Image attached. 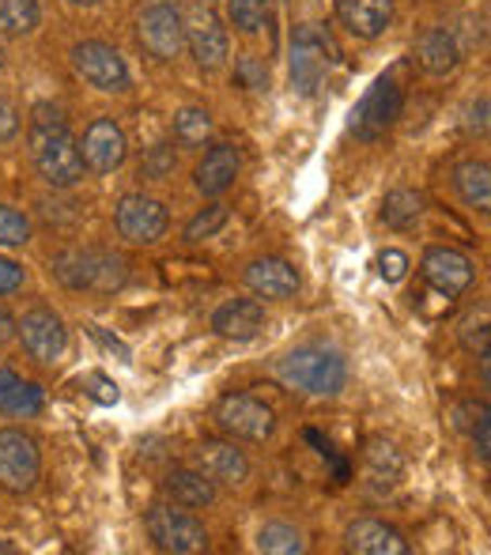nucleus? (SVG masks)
I'll list each match as a JSON object with an SVG mask.
<instances>
[{
    "label": "nucleus",
    "instance_id": "nucleus-1",
    "mask_svg": "<svg viewBox=\"0 0 491 555\" xmlns=\"http://www.w3.org/2000/svg\"><path fill=\"white\" fill-rule=\"evenodd\" d=\"M30 155L35 167L53 190H68L83 178V155L80 144L68 132V121L53 106H35V121H30Z\"/></svg>",
    "mask_w": 491,
    "mask_h": 555
},
{
    "label": "nucleus",
    "instance_id": "nucleus-2",
    "mask_svg": "<svg viewBox=\"0 0 491 555\" xmlns=\"http://www.w3.org/2000/svg\"><path fill=\"white\" fill-rule=\"evenodd\" d=\"M280 378L292 389H299V393L333 397L345 389L348 366H345V359L330 348H299L280 363Z\"/></svg>",
    "mask_w": 491,
    "mask_h": 555
},
{
    "label": "nucleus",
    "instance_id": "nucleus-3",
    "mask_svg": "<svg viewBox=\"0 0 491 555\" xmlns=\"http://www.w3.org/2000/svg\"><path fill=\"white\" fill-rule=\"evenodd\" d=\"M53 272L61 276V284L68 287H99V292H111L125 280V261L111 254H91V249H68L53 261Z\"/></svg>",
    "mask_w": 491,
    "mask_h": 555
},
{
    "label": "nucleus",
    "instance_id": "nucleus-4",
    "mask_svg": "<svg viewBox=\"0 0 491 555\" xmlns=\"http://www.w3.org/2000/svg\"><path fill=\"white\" fill-rule=\"evenodd\" d=\"M147 537L163 552H175V555H193L208 548L205 526L190 511H178V506H152L147 511Z\"/></svg>",
    "mask_w": 491,
    "mask_h": 555
},
{
    "label": "nucleus",
    "instance_id": "nucleus-5",
    "mask_svg": "<svg viewBox=\"0 0 491 555\" xmlns=\"http://www.w3.org/2000/svg\"><path fill=\"white\" fill-rule=\"evenodd\" d=\"M38 473H42V457H38L35 439L15 427L0 431V488L23 495L38 483Z\"/></svg>",
    "mask_w": 491,
    "mask_h": 555
},
{
    "label": "nucleus",
    "instance_id": "nucleus-6",
    "mask_svg": "<svg viewBox=\"0 0 491 555\" xmlns=\"http://www.w3.org/2000/svg\"><path fill=\"white\" fill-rule=\"evenodd\" d=\"M216 424L223 427L228 435L246 442H264L276 427V412L269 409L264 401L249 393H235V397H223L220 409H216Z\"/></svg>",
    "mask_w": 491,
    "mask_h": 555
},
{
    "label": "nucleus",
    "instance_id": "nucleus-7",
    "mask_svg": "<svg viewBox=\"0 0 491 555\" xmlns=\"http://www.w3.org/2000/svg\"><path fill=\"white\" fill-rule=\"evenodd\" d=\"M73 65L91 88L99 91H129V68L121 53L106 42H80L73 50Z\"/></svg>",
    "mask_w": 491,
    "mask_h": 555
},
{
    "label": "nucleus",
    "instance_id": "nucleus-8",
    "mask_svg": "<svg viewBox=\"0 0 491 555\" xmlns=\"http://www.w3.org/2000/svg\"><path fill=\"white\" fill-rule=\"evenodd\" d=\"M140 46H144L152 57L159 61H175L185 46V23L178 15V8L170 4H152L144 15H140Z\"/></svg>",
    "mask_w": 491,
    "mask_h": 555
},
{
    "label": "nucleus",
    "instance_id": "nucleus-9",
    "mask_svg": "<svg viewBox=\"0 0 491 555\" xmlns=\"http://www.w3.org/2000/svg\"><path fill=\"white\" fill-rule=\"evenodd\" d=\"M401 106H404V95L393 80H378L374 88L363 95V103L356 106L352 114V132L360 140H378L389 125L401 117Z\"/></svg>",
    "mask_w": 491,
    "mask_h": 555
},
{
    "label": "nucleus",
    "instance_id": "nucleus-10",
    "mask_svg": "<svg viewBox=\"0 0 491 555\" xmlns=\"http://www.w3.org/2000/svg\"><path fill=\"white\" fill-rule=\"evenodd\" d=\"M118 231L121 238L137 242V246H152L167 234V208L155 197H144V193H129L118 205Z\"/></svg>",
    "mask_w": 491,
    "mask_h": 555
},
{
    "label": "nucleus",
    "instance_id": "nucleus-11",
    "mask_svg": "<svg viewBox=\"0 0 491 555\" xmlns=\"http://www.w3.org/2000/svg\"><path fill=\"white\" fill-rule=\"evenodd\" d=\"M80 155H83V167L99 170V175H111V170H118L125 163V155H129V140H125L121 125H114L111 117H99V121H91V129L83 132Z\"/></svg>",
    "mask_w": 491,
    "mask_h": 555
},
{
    "label": "nucleus",
    "instance_id": "nucleus-12",
    "mask_svg": "<svg viewBox=\"0 0 491 555\" xmlns=\"http://www.w3.org/2000/svg\"><path fill=\"white\" fill-rule=\"evenodd\" d=\"M15 333L23 336V348H27L38 363L61 359V351H65V344H68L65 322H61L53 310H30V314H23V322H15Z\"/></svg>",
    "mask_w": 491,
    "mask_h": 555
},
{
    "label": "nucleus",
    "instance_id": "nucleus-13",
    "mask_svg": "<svg viewBox=\"0 0 491 555\" xmlns=\"http://www.w3.org/2000/svg\"><path fill=\"white\" fill-rule=\"evenodd\" d=\"M424 280L439 295L454 299V295H462L473 284V261L465 254H457V249L435 246L424 254Z\"/></svg>",
    "mask_w": 491,
    "mask_h": 555
},
{
    "label": "nucleus",
    "instance_id": "nucleus-14",
    "mask_svg": "<svg viewBox=\"0 0 491 555\" xmlns=\"http://www.w3.org/2000/svg\"><path fill=\"white\" fill-rule=\"evenodd\" d=\"M322 76H325L322 38H318L310 27H299L295 30V42H292V83H295V91L314 95V91L322 88Z\"/></svg>",
    "mask_w": 491,
    "mask_h": 555
},
{
    "label": "nucleus",
    "instance_id": "nucleus-15",
    "mask_svg": "<svg viewBox=\"0 0 491 555\" xmlns=\"http://www.w3.org/2000/svg\"><path fill=\"white\" fill-rule=\"evenodd\" d=\"M197 473L212 483H243L249 476V461L235 442H205L197 446Z\"/></svg>",
    "mask_w": 491,
    "mask_h": 555
},
{
    "label": "nucleus",
    "instance_id": "nucleus-16",
    "mask_svg": "<svg viewBox=\"0 0 491 555\" xmlns=\"http://www.w3.org/2000/svg\"><path fill=\"white\" fill-rule=\"evenodd\" d=\"M345 541H348V552H356V555H404L409 552V541H404L401 529L386 526V521H378V518L352 521Z\"/></svg>",
    "mask_w": 491,
    "mask_h": 555
},
{
    "label": "nucleus",
    "instance_id": "nucleus-17",
    "mask_svg": "<svg viewBox=\"0 0 491 555\" xmlns=\"http://www.w3.org/2000/svg\"><path fill=\"white\" fill-rule=\"evenodd\" d=\"M246 284L249 292H257L261 299H292L299 292V276L287 261L280 257H261L246 269Z\"/></svg>",
    "mask_w": 491,
    "mask_h": 555
},
{
    "label": "nucleus",
    "instance_id": "nucleus-18",
    "mask_svg": "<svg viewBox=\"0 0 491 555\" xmlns=\"http://www.w3.org/2000/svg\"><path fill=\"white\" fill-rule=\"evenodd\" d=\"M337 20L356 38H378L393 20V0H337Z\"/></svg>",
    "mask_w": 491,
    "mask_h": 555
},
{
    "label": "nucleus",
    "instance_id": "nucleus-19",
    "mask_svg": "<svg viewBox=\"0 0 491 555\" xmlns=\"http://www.w3.org/2000/svg\"><path fill=\"white\" fill-rule=\"evenodd\" d=\"M190 50L201 68H220L228 61V35H223L220 20L212 12H197L190 20Z\"/></svg>",
    "mask_w": 491,
    "mask_h": 555
},
{
    "label": "nucleus",
    "instance_id": "nucleus-20",
    "mask_svg": "<svg viewBox=\"0 0 491 555\" xmlns=\"http://www.w3.org/2000/svg\"><path fill=\"white\" fill-rule=\"evenodd\" d=\"M238 178V152L231 144H216L205 159L197 163V190L205 197H220Z\"/></svg>",
    "mask_w": 491,
    "mask_h": 555
},
{
    "label": "nucleus",
    "instance_id": "nucleus-21",
    "mask_svg": "<svg viewBox=\"0 0 491 555\" xmlns=\"http://www.w3.org/2000/svg\"><path fill=\"white\" fill-rule=\"evenodd\" d=\"M212 330L220 333V336H228V340H254V336L264 330V310H261V302H254V299L228 302V307L216 310Z\"/></svg>",
    "mask_w": 491,
    "mask_h": 555
},
{
    "label": "nucleus",
    "instance_id": "nucleus-22",
    "mask_svg": "<svg viewBox=\"0 0 491 555\" xmlns=\"http://www.w3.org/2000/svg\"><path fill=\"white\" fill-rule=\"evenodd\" d=\"M416 53H419V65H424L431 76L454 73L457 61H462V50H457L454 35H450V30H442V27L427 30V35L419 38V50Z\"/></svg>",
    "mask_w": 491,
    "mask_h": 555
},
{
    "label": "nucleus",
    "instance_id": "nucleus-23",
    "mask_svg": "<svg viewBox=\"0 0 491 555\" xmlns=\"http://www.w3.org/2000/svg\"><path fill=\"white\" fill-rule=\"evenodd\" d=\"M0 412L35 416V412H42V389L35 382H23L15 371H0Z\"/></svg>",
    "mask_w": 491,
    "mask_h": 555
},
{
    "label": "nucleus",
    "instance_id": "nucleus-24",
    "mask_svg": "<svg viewBox=\"0 0 491 555\" xmlns=\"http://www.w3.org/2000/svg\"><path fill=\"white\" fill-rule=\"evenodd\" d=\"M163 491L175 499V506H208L216 499V483L205 480L197 468H175L163 480Z\"/></svg>",
    "mask_w": 491,
    "mask_h": 555
},
{
    "label": "nucleus",
    "instance_id": "nucleus-25",
    "mask_svg": "<svg viewBox=\"0 0 491 555\" xmlns=\"http://www.w3.org/2000/svg\"><path fill=\"white\" fill-rule=\"evenodd\" d=\"M454 185L462 193V201L477 212H488L491 205V167L484 159H465L462 167L454 170Z\"/></svg>",
    "mask_w": 491,
    "mask_h": 555
},
{
    "label": "nucleus",
    "instance_id": "nucleus-26",
    "mask_svg": "<svg viewBox=\"0 0 491 555\" xmlns=\"http://www.w3.org/2000/svg\"><path fill=\"white\" fill-rule=\"evenodd\" d=\"M419 216H424V197L416 190H393L382 205V223L393 231H409Z\"/></svg>",
    "mask_w": 491,
    "mask_h": 555
},
{
    "label": "nucleus",
    "instance_id": "nucleus-27",
    "mask_svg": "<svg viewBox=\"0 0 491 555\" xmlns=\"http://www.w3.org/2000/svg\"><path fill=\"white\" fill-rule=\"evenodd\" d=\"M38 27V4L35 0H0V35L23 38Z\"/></svg>",
    "mask_w": 491,
    "mask_h": 555
},
{
    "label": "nucleus",
    "instance_id": "nucleus-28",
    "mask_svg": "<svg viewBox=\"0 0 491 555\" xmlns=\"http://www.w3.org/2000/svg\"><path fill=\"white\" fill-rule=\"evenodd\" d=\"M175 137H178V144H185V147L205 144V140L212 137V117L205 111H197V106H190V111H182L175 117Z\"/></svg>",
    "mask_w": 491,
    "mask_h": 555
},
{
    "label": "nucleus",
    "instance_id": "nucleus-29",
    "mask_svg": "<svg viewBox=\"0 0 491 555\" xmlns=\"http://www.w3.org/2000/svg\"><path fill=\"white\" fill-rule=\"evenodd\" d=\"M257 548L269 555H299L307 544H302V537L292 526H264L261 537H257Z\"/></svg>",
    "mask_w": 491,
    "mask_h": 555
},
{
    "label": "nucleus",
    "instance_id": "nucleus-30",
    "mask_svg": "<svg viewBox=\"0 0 491 555\" xmlns=\"http://www.w3.org/2000/svg\"><path fill=\"white\" fill-rule=\"evenodd\" d=\"M228 15L238 30H257L264 20H269V0H231Z\"/></svg>",
    "mask_w": 491,
    "mask_h": 555
},
{
    "label": "nucleus",
    "instance_id": "nucleus-31",
    "mask_svg": "<svg viewBox=\"0 0 491 555\" xmlns=\"http://www.w3.org/2000/svg\"><path fill=\"white\" fill-rule=\"evenodd\" d=\"M30 242V220L15 208L0 205V246H23Z\"/></svg>",
    "mask_w": 491,
    "mask_h": 555
},
{
    "label": "nucleus",
    "instance_id": "nucleus-32",
    "mask_svg": "<svg viewBox=\"0 0 491 555\" xmlns=\"http://www.w3.org/2000/svg\"><path fill=\"white\" fill-rule=\"evenodd\" d=\"M223 223H228V208L212 205V208H205V212H201L190 227H185V238H190V242H205V238H212V234L220 231Z\"/></svg>",
    "mask_w": 491,
    "mask_h": 555
},
{
    "label": "nucleus",
    "instance_id": "nucleus-33",
    "mask_svg": "<svg viewBox=\"0 0 491 555\" xmlns=\"http://www.w3.org/2000/svg\"><path fill=\"white\" fill-rule=\"evenodd\" d=\"M378 272L386 284H401V280L409 276V254H404V249H382Z\"/></svg>",
    "mask_w": 491,
    "mask_h": 555
},
{
    "label": "nucleus",
    "instance_id": "nucleus-34",
    "mask_svg": "<svg viewBox=\"0 0 491 555\" xmlns=\"http://www.w3.org/2000/svg\"><path fill=\"white\" fill-rule=\"evenodd\" d=\"M367 461H371L374 468H389V476L401 473V457H397V450L389 442H382V439H371Z\"/></svg>",
    "mask_w": 491,
    "mask_h": 555
},
{
    "label": "nucleus",
    "instance_id": "nucleus-35",
    "mask_svg": "<svg viewBox=\"0 0 491 555\" xmlns=\"http://www.w3.org/2000/svg\"><path fill=\"white\" fill-rule=\"evenodd\" d=\"M473 446H477L480 461L491 457V412H488V404H480V409H477V424H473Z\"/></svg>",
    "mask_w": 491,
    "mask_h": 555
},
{
    "label": "nucleus",
    "instance_id": "nucleus-36",
    "mask_svg": "<svg viewBox=\"0 0 491 555\" xmlns=\"http://www.w3.org/2000/svg\"><path fill=\"white\" fill-rule=\"evenodd\" d=\"M170 167H175V152L159 144V147H152V152H147V159H144V167H140V175H144V178H163Z\"/></svg>",
    "mask_w": 491,
    "mask_h": 555
},
{
    "label": "nucleus",
    "instance_id": "nucleus-37",
    "mask_svg": "<svg viewBox=\"0 0 491 555\" xmlns=\"http://www.w3.org/2000/svg\"><path fill=\"white\" fill-rule=\"evenodd\" d=\"M238 80H243L246 88L261 91L264 83H269V73H264V65L257 57H243V61H238Z\"/></svg>",
    "mask_w": 491,
    "mask_h": 555
},
{
    "label": "nucleus",
    "instance_id": "nucleus-38",
    "mask_svg": "<svg viewBox=\"0 0 491 555\" xmlns=\"http://www.w3.org/2000/svg\"><path fill=\"white\" fill-rule=\"evenodd\" d=\"M23 287V269L8 257H0V295H12Z\"/></svg>",
    "mask_w": 491,
    "mask_h": 555
},
{
    "label": "nucleus",
    "instance_id": "nucleus-39",
    "mask_svg": "<svg viewBox=\"0 0 491 555\" xmlns=\"http://www.w3.org/2000/svg\"><path fill=\"white\" fill-rule=\"evenodd\" d=\"M15 132H20V114H15L12 103H4V99H0V144H4V140H12Z\"/></svg>",
    "mask_w": 491,
    "mask_h": 555
},
{
    "label": "nucleus",
    "instance_id": "nucleus-40",
    "mask_svg": "<svg viewBox=\"0 0 491 555\" xmlns=\"http://www.w3.org/2000/svg\"><path fill=\"white\" fill-rule=\"evenodd\" d=\"M88 382H95V397H99V401H103V404H114V401H118V386H114V382L111 378H103V374H91V378Z\"/></svg>",
    "mask_w": 491,
    "mask_h": 555
},
{
    "label": "nucleus",
    "instance_id": "nucleus-41",
    "mask_svg": "<svg viewBox=\"0 0 491 555\" xmlns=\"http://www.w3.org/2000/svg\"><path fill=\"white\" fill-rule=\"evenodd\" d=\"M469 129H477V132H484V129H488V99H480V103L473 106V121H469Z\"/></svg>",
    "mask_w": 491,
    "mask_h": 555
},
{
    "label": "nucleus",
    "instance_id": "nucleus-42",
    "mask_svg": "<svg viewBox=\"0 0 491 555\" xmlns=\"http://www.w3.org/2000/svg\"><path fill=\"white\" fill-rule=\"evenodd\" d=\"M12 336H15V318L8 314L4 307H0V344H4V340H12Z\"/></svg>",
    "mask_w": 491,
    "mask_h": 555
},
{
    "label": "nucleus",
    "instance_id": "nucleus-43",
    "mask_svg": "<svg viewBox=\"0 0 491 555\" xmlns=\"http://www.w3.org/2000/svg\"><path fill=\"white\" fill-rule=\"evenodd\" d=\"M73 4H99V0H73Z\"/></svg>",
    "mask_w": 491,
    "mask_h": 555
},
{
    "label": "nucleus",
    "instance_id": "nucleus-44",
    "mask_svg": "<svg viewBox=\"0 0 491 555\" xmlns=\"http://www.w3.org/2000/svg\"><path fill=\"white\" fill-rule=\"evenodd\" d=\"M0 61H4V46H0Z\"/></svg>",
    "mask_w": 491,
    "mask_h": 555
}]
</instances>
